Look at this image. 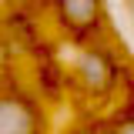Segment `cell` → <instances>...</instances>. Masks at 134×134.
I'll return each mask as SVG.
<instances>
[{
	"instance_id": "obj_4",
	"label": "cell",
	"mask_w": 134,
	"mask_h": 134,
	"mask_svg": "<svg viewBox=\"0 0 134 134\" xmlns=\"http://www.w3.org/2000/svg\"><path fill=\"white\" fill-rule=\"evenodd\" d=\"M111 134H134V114L117 117V121H114V127H111Z\"/></svg>"
},
{
	"instance_id": "obj_3",
	"label": "cell",
	"mask_w": 134,
	"mask_h": 134,
	"mask_svg": "<svg viewBox=\"0 0 134 134\" xmlns=\"http://www.w3.org/2000/svg\"><path fill=\"white\" fill-rule=\"evenodd\" d=\"M44 114L37 100L17 91H0V134H40Z\"/></svg>"
},
{
	"instance_id": "obj_5",
	"label": "cell",
	"mask_w": 134,
	"mask_h": 134,
	"mask_svg": "<svg viewBox=\"0 0 134 134\" xmlns=\"http://www.w3.org/2000/svg\"><path fill=\"white\" fill-rule=\"evenodd\" d=\"M127 14H131V24H134V0H127Z\"/></svg>"
},
{
	"instance_id": "obj_1",
	"label": "cell",
	"mask_w": 134,
	"mask_h": 134,
	"mask_svg": "<svg viewBox=\"0 0 134 134\" xmlns=\"http://www.w3.org/2000/svg\"><path fill=\"white\" fill-rule=\"evenodd\" d=\"M70 74H74L77 87L91 97H107L117 87V77H121L117 60L100 44H84L70 60Z\"/></svg>"
},
{
	"instance_id": "obj_2",
	"label": "cell",
	"mask_w": 134,
	"mask_h": 134,
	"mask_svg": "<svg viewBox=\"0 0 134 134\" xmlns=\"http://www.w3.org/2000/svg\"><path fill=\"white\" fill-rule=\"evenodd\" d=\"M54 17L74 40H94L107 27V3L104 0H54Z\"/></svg>"
}]
</instances>
